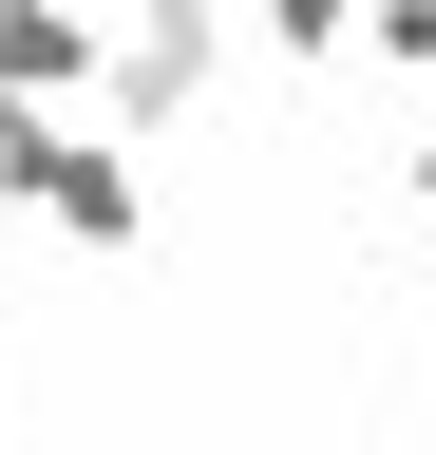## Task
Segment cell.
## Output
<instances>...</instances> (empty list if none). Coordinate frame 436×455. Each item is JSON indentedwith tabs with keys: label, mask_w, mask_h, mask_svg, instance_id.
<instances>
[{
	"label": "cell",
	"mask_w": 436,
	"mask_h": 455,
	"mask_svg": "<svg viewBox=\"0 0 436 455\" xmlns=\"http://www.w3.org/2000/svg\"><path fill=\"white\" fill-rule=\"evenodd\" d=\"M0 95H115V20L95 0H0Z\"/></svg>",
	"instance_id": "3957f363"
},
{
	"label": "cell",
	"mask_w": 436,
	"mask_h": 455,
	"mask_svg": "<svg viewBox=\"0 0 436 455\" xmlns=\"http://www.w3.org/2000/svg\"><path fill=\"white\" fill-rule=\"evenodd\" d=\"M0 209L58 228V247H133V228H152V171H133V133H76L58 95H0Z\"/></svg>",
	"instance_id": "6da1fadb"
},
{
	"label": "cell",
	"mask_w": 436,
	"mask_h": 455,
	"mask_svg": "<svg viewBox=\"0 0 436 455\" xmlns=\"http://www.w3.org/2000/svg\"><path fill=\"white\" fill-rule=\"evenodd\" d=\"M209 76H228V0H115V133H171Z\"/></svg>",
	"instance_id": "7a4b0ae2"
},
{
	"label": "cell",
	"mask_w": 436,
	"mask_h": 455,
	"mask_svg": "<svg viewBox=\"0 0 436 455\" xmlns=\"http://www.w3.org/2000/svg\"><path fill=\"white\" fill-rule=\"evenodd\" d=\"M266 38H285V57H322V76H342V57H361V0H266Z\"/></svg>",
	"instance_id": "277c9868"
},
{
	"label": "cell",
	"mask_w": 436,
	"mask_h": 455,
	"mask_svg": "<svg viewBox=\"0 0 436 455\" xmlns=\"http://www.w3.org/2000/svg\"><path fill=\"white\" fill-rule=\"evenodd\" d=\"M399 190H417V209H436V114H417V133H399Z\"/></svg>",
	"instance_id": "5b68a950"
}]
</instances>
